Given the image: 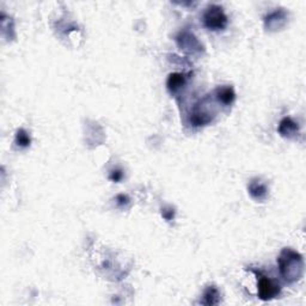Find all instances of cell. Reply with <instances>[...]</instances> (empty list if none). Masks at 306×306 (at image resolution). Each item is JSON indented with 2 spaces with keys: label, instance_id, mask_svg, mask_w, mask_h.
<instances>
[{
  "label": "cell",
  "instance_id": "cell-1",
  "mask_svg": "<svg viewBox=\"0 0 306 306\" xmlns=\"http://www.w3.org/2000/svg\"><path fill=\"white\" fill-rule=\"evenodd\" d=\"M280 274L286 282L294 283L303 278L304 260L303 256L291 248L282 249L278 257Z\"/></svg>",
  "mask_w": 306,
  "mask_h": 306
},
{
  "label": "cell",
  "instance_id": "cell-2",
  "mask_svg": "<svg viewBox=\"0 0 306 306\" xmlns=\"http://www.w3.org/2000/svg\"><path fill=\"white\" fill-rule=\"evenodd\" d=\"M229 18L224 9L217 4H212L203 13V25L211 31H220L228 27Z\"/></svg>",
  "mask_w": 306,
  "mask_h": 306
},
{
  "label": "cell",
  "instance_id": "cell-3",
  "mask_svg": "<svg viewBox=\"0 0 306 306\" xmlns=\"http://www.w3.org/2000/svg\"><path fill=\"white\" fill-rule=\"evenodd\" d=\"M257 276V293L258 298L263 301H268L274 299L281 293V287L279 283H276L274 280L268 278L263 273L258 271H253Z\"/></svg>",
  "mask_w": 306,
  "mask_h": 306
},
{
  "label": "cell",
  "instance_id": "cell-4",
  "mask_svg": "<svg viewBox=\"0 0 306 306\" xmlns=\"http://www.w3.org/2000/svg\"><path fill=\"white\" fill-rule=\"evenodd\" d=\"M214 114L211 113L210 110L205 107L203 102L196 104L194 107L192 113H190L189 120L194 127H201V126H206L213 121Z\"/></svg>",
  "mask_w": 306,
  "mask_h": 306
},
{
  "label": "cell",
  "instance_id": "cell-5",
  "mask_svg": "<svg viewBox=\"0 0 306 306\" xmlns=\"http://www.w3.org/2000/svg\"><path fill=\"white\" fill-rule=\"evenodd\" d=\"M176 41H177L179 48L190 54L201 52V48H202L199 41H197V38L193 34H190V32H181L177 36V38H176Z\"/></svg>",
  "mask_w": 306,
  "mask_h": 306
},
{
  "label": "cell",
  "instance_id": "cell-6",
  "mask_svg": "<svg viewBox=\"0 0 306 306\" xmlns=\"http://www.w3.org/2000/svg\"><path fill=\"white\" fill-rule=\"evenodd\" d=\"M278 131L283 138H294L299 133V125L292 117H283L280 121Z\"/></svg>",
  "mask_w": 306,
  "mask_h": 306
},
{
  "label": "cell",
  "instance_id": "cell-7",
  "mask_svg": "<svg viewBox=\"0 0 306 306\" xmlns=\"http://www.w3.org/2000/svg\"><path fill=\"white\" fill-rule=\"evenodd\" d=\"M286 23V12L282 10L274 11V12L269 13L267 17L264 18L266 28H268L269 30H276L283 27Z\"/></svg>",
  "mask_w": 306,
  "mask_h": 306
},
{
  "label": "cell",
  "instance_id": "cell-8",
  "mask_svg": "<svg viewBox=\"0 0 306 306\" xmlns=\"http://www.w3.org/2000/svg\"><path fill=\"white\" fill-rule=\"evenodd\" d=\"M248 190H249V194L251 195V197H254L255 200H258V201L264 200L268 195L267 186L257 178L253 179V181L249 183Z\"/></svg>",
  "mask_w": 306,
  "mask_h": 306
},
{
  "label": "cell",
  "instance_id": "cell-9",
  "mask_svg": "<svg viewBox=\"0 0 306 306\" xmlns=\"http://www.w3.org/2000/svg\"><path fill=\"white\" fill-rule=\"evenodd\" d=\"M215 96H217V99L219 102L224 104V106H230L236 99V92L232 86H221V88H218L217 91H215Z\"/></svg>",
  "mask_w": 306,
  "mask_h": 306
},
{
  "label": "cell",
  "instance_id": "cell-10",
  "mask_svg": "<svg viewBox=\"0 0 306 306\" xmlns=\"http://www.w3.org/2000/svg\"><path fill=\"white\" fill-rule=\"evenodd\" d=\"M186 81H187L186 75L183 73H178V72H176V73H171L168 77L167 86H168L169 91L176 92V91H178V90L181 88H183V86H185Z\"/></svg>",
  "mask_w": 306,
  "mask_h": 306
},
{
  "label": "cell",
  "instance_id": "cell-11",
  "mask_svg": "<svg viewBox=\"0 0 306 306\" xmlns=\"http://www.w3.org/2000/svg\"><path fill=\"white\" fill-rule=\"evenodd\" d=\"M220 303V292L215 286H208L203 292L202 304L205 305H217Z\"/></svg>",
  "mask_w": 306,
  "mask_h": 306
},
{
  "label": "cell",
  "instance_id": "cell-12",
  "mask_svg": "<svg viewBox=\"0 0 306 306\" xmlns=\"http://www.w3.org/2000/svg\"><path fill=\"white\" fill-rule=\"evenodd\" d=\"M16 144L22 149H27V147L30 146L31 144V139H30V135L28 134V132L25 131V129L21 128L18 129L17 133H16Z\"/></svg>",
  "mask_w": 306,
  "mask_h": 306
},
{
  "label": "cell",
  "instance_id": "cell-13",
  "mask_svg": "<svg viewBox=\"0 0 306 306\" xmlns=\"http://www.w3.org/2000/svg\"><path fill=\"white\" fill-rule=\"evenodd\" d=\"M122 178H124V171L120 170V169H116V170L110 171V175H109L110 181L117 183V182H120Z\"/></svg>",
  "mask_w": 306,
  "mask_h": 306
},
{
  "label": "cell",
  "instance_id": "cell-14",
  "mask_svg": "<svg viewBox=\"0 0 306 306\" xmlns=\"http://www.w3.org/2000/svg\"><path fill=\"white\" fill-rule=\"evenodd\" d=\"M161 215H163L165 220L170 221L175 217V211L172 208H164V210H161Z\"/></svg>",
  "mask_w": 306,
  "mask_h": 306
},
{
  "label": "cell",
  "instance_id": "cell-15",
  "mask_svg": "<svg viewBox=\"0 0 306 306\" xmlns=\"http://www.w3.org/2000/svg\"><path fill=\"white\" fill-rule=\"evenodd\" d=\"M116 203L117 206H126V205L129 203V197L127 195H125V194H120V195L116 196Z\"/></svg>",
  "mask_w": 306,
  "mask_h": 306
}]
</instances>
